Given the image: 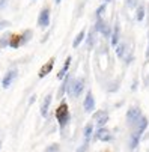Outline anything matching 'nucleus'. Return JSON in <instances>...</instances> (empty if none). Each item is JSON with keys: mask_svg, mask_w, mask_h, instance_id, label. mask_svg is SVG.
Masks as SVG:
<instances>
[{"mask_svg": "<svg viewBox=\"0 0 149 152\" xmlns=\"http://www.w3.org/2000/svg\"><path fill=\"white\" fill-rule=\"evenodd\" d=\"M0 146H2V142H0Z\"/></svg>", "mask_w": 149, "mask_h": 152, "instance_id": "nucleus-29", "label": "nucleus"}, {"mask_svg": "<svg viewBox=\"0 0 149 152\" xmlns=\"http://www.w3.org/2000/svg\"><path fill=\"white\" fill-rule=\"evenodd\" d=\"M45 152H59V145H51L45 149Z\"/></svg>", "mask_w": 149, "mask_h": 152, "instance_id": "nucleus-22", "label": "nucleus"}, {"mask_svg": "<svg viewBox=\"0 0 149 152\" xmlns=\"http://www.w3.org/2000/svg\"><path fill=\"white\" fill-rule=\"evenodd\" d=\"M104 11H105V5H101V6H99V8L96 9V17L99 18V17H101V14H102Z\"/></svg>", "mask_w": 149, "mask_h": 152, "instance_id": "nucleus-23", "label": "nucleus"}, {"mask_svg": "<svg viewBox=\"0 0 149 152\" xmlns=\"http://www.w3.org/2000/svg\"><path fill=\"white\" fill-rule=\"evenodd\" d=\"M148 56H149V51H148Z\"/></svg>", "mask_w": 149, "mask_h": 152, "instance_id": "nucleus-30", "label": "nucleus"}, {"mask_svg": "<svg viewBox=\"0 0 149 152\" xmlns=\"http://www.w3.org/2000/svg\"><path fill=\"white\" fill-rule=\"evenodd\" d=\"M105 2H110V0H105Z\"/></svg>", "mask_w": 149, "mask_h": 152, "instance_id": "nucleus-28", "label": "nucleus"}, {"mask_svg": "<svg viewBox=\"0 0 149 152\" xmlns=\"http://www.w3.org/2000/svg\"><path fill=\"white\" fill-rule=\"evenodd\" d=\"M116 53H118L119 57H122L123 53H125V44H119V45L116 47Z\"/></svg>", "mask_w": 149, "mask_h": 152, "instance_id": "nucleus-20", "label": "nucleus"}, {"mask_svg": "<svg viewBox=\"0 0 149 152\" xmlns=\"http://www.w3.org/2000/svg\"><path fill=\"white\" fill-rule=\"evenodd\" d=\"M119 42V26H115V32L112 35V45H118Z\"/></svg>", "mask_w": 149, "mask_h": 152, "instance_id": "nucleus-17", "label": "nucleus"}, {"mask_svg": "<svg viewBox=\"0 0 149 152\" xmlns=\"http://www.w3.org/2000/svg\"><path fill=\"white\" fill-rule=\"evenodd\" d=\"M68 86H69V91H68L69 95L77 98V96L81 95V92L84 89V80L83 78H77L75 81H72V84H68Z\"/></svg>", "mask_w": 149, "mask_h": 152, "instance_id": "nucleus-2", "label": "nucleus"}, {"mask_svg": "<svg viewBox=\"0 0 149 152\" xmlns=\"http://www.w3.org/2000/svg\"><path fill=\"white\" fill-rule=\"evenodd\" d=\"M95 139L96 140H101V142H110V140H113V136H112V133L109 131V129L99 128L98 131L95 133Z\"/></svg>", "mask_w": 149, "mask_h": 152, "instance_id": "nucleus-5", "label": "nucleus"}, {"mask_svg": "<svg viewBox=\"0 0 149 152\" xmlns=\"http://www.w3.org/2000/svg\"><path fill=\"white\" fill-rule=\"evenodd\" d=\"M84 110L86 112H92L93 108H95V99H93V95H92V92H88V95H86V98H84Z\"/></svg>", "mask_w": 149, "mask_h": 152, "instance_id": "nucleus-10", "label": "nucleus"}, {"mask_svg": "<svg viewBox=\"0 0 149 152\" xmlns=\"http://www.w3.org/2000/svg\"><path fill=\"white\" fill-rule=\"evenodd\" d=\"M23 42H26L24 35L23 36H21V35H11V38H9V47L11 48H18Z\"/></svg>", "mask_w": 149, "mask_h": 152, "instance_id": "nucleus-8", "label": "nucleus"}, {"mask_svg": "<svg viewBox=\"0 0 149 152\" xmlns=\"http://www.w3.org/2000/svg\"><path fill=\"white\" fill-rule=\"evenodd\" d=\"M53 66H54V59H50L47 63H44L42 65V68L39 69V78H44L45 75H48L50 72H51V69H53Z\"/></svg>", "mask_w": 149, "mask_h": 152, "instance_id": "nucleus-6", "label": "nucleus"}, {"mask_svg": "<svg viewBox=\"0 0 149 152\" xmlns=\"http://www.w3.org/2000/svg\"><path fill=\"white\" fill-rule=\"evenodd\" d=\"M140 118H142V112H140V108H137V107H133V108H130V110L126 112V121H128L130 125L137 124L140 121Z\"/></svg>", "mask_w": 149, "mask_h": 152, "instance_id": "nucleus-3", "label": "nucleus"}, {"mask_svg": "<svg viewBox=\"0 0 149 152\" xmlns=\"http://www.w3.org/2000/svg\"><path fill=\"white\" fill-rule=\"evenodd\" d=\"M93 121H96V125L98 126H102V125H105L107 124V121H109V113L107 112H96L95 115H93Z\"/></svg>", "mask_w": 149, "mask_h": 152, "instance_id": "nucleus-7", "label": "nucleus"}, {"mask_svg": "<svg viewBox=\"0 0 149 152\" xmlns=\"http://www.w3.org/2000/svg\"><path fill=\"white\" fill-rule=\"evenodd\" d=\"M95 30H96V32H101L104 36H110V27H109V24H105L101 18H98V21H96Z\"/></svg>", "mask_w": 149, "mask_h": 152, "instance_id": "nucleus-9", "label": "nucleus"}, {"mask_svg": "<svg viewBox=\"0 0 149 152\" xmlns=\"http://www.w3.org/2000/svg\"><path fill=\"white\" fill-rule=\"evenodd\" d=\"M54 2H56V3H60V0H54Z\"/></svg>", "mask_w": 149, "mask_h": 152, "instance_id": "nucleus-27", "label": "nucleus"}, {"mask_svg": "<svg viewBox=\"0 0 149 152\" xmlns=\"http://www.w3.org/2000/svg\"><path fill=\"white\" fill-rule=\"evenodd\" d=\"M15 75H17V71H8L6 72V75L3 77V80H2V86L6 89V88H9V86L12 84V81H14V78H15Z\"/></svg>", "mask_w": 149, "mask_h": 152, "instance_id": "nucleus-11", "label": "nucleus"}, {"mask_svg": "<svg viewBox=\"0 0 149 152\" xmlns=\"http://www.w3.org/2000/svg\"><path fill=\"white\" fill-rule=\"evenodd\" d=\"M92 129H93L92 124H88L86 126H84V139H86V143L89 142V139H91V136H92Z\"/></svg>", "mask_w": 149, "mask_h": 152, "instance_id": "nucleus-16", "label": "nucleus"}, {"mask_svg": "<svg viewBox=\"0 0 149 152\" xmlns=\"http://www.w3.org/2000/svg\"><path fill=\"white\" fill-rule=\"evenodd\" d=\"M84 36H86V30L83 29V30H81V32H80V33L75 36V39H74V44H72V47H74V48H77V47L81 44V41L84 39Z\"/></svg>", "mask_w": 149, "mask_h": 152, "instance_id": "nucleus-15", "label": "nucleus"}, {"mask_svg": "<svg viewBox=\"0 0 149 152\" xmlns=\"http://www.w3.org/2000/svg\"><path fill=\"white\" fill-rule=\"evenodd\" d=\"M38 24L41 26V27H47L48 24H50V9H42L41 11V14H39V17H38Z\"/></svg>", "mask_w": 149, "mask_h": 152, "instance_id": "nucleus-4", "label": "nucleus"}, {"mask_svg": "<svg viewBox=\"0 0 149 152\" xmlns=\"http://www.w3.org/2000/svg\"><path fill=\"white\" fill-rule=\"evenodd\" d=\"M9 38H11V35H5V36L2 38V41H0V47L8 45V44H9Z\"/></svg>", "mask_w": 149, "mask_h": 152, "instance_id": "nucleus-21", "label": "nucleus"}, {"mask_svg": "<svg viewBox=\"0 0 149 152\" xmlns=\"http://www.w3.org/2000/svg\"><path fill=\"white\" fill-rule=\"evenodd\" d=\"M51 99H53L51 95H47V96H45L44 102H42V105H41V115H42V116H47V115H48V107H50V104H51Z\"/></svg>", "mask_w": 149, "mask_h": 152, "instance_id": "nucleus-12", "label": "nucleus"}, {"mask_svg": "<svg viewBox=\"0 0 149 152\" xmlns=\"http://www.w3.org/2000/svg\"><path fill=\"white\" fill-rule=\"evenodd\" d=\"M88 47H89V48L93 47V33H91L89 38H88Z\"/></svg>", "mask_w": 149, "mask_h": 152, "instance_id": "nucleus-24", "label": "nucleus"}, {"mask_svg": "<svg viewBox=\"0 0 149 152\" xmlns=\"http://www.w3.org/2000/svg\"><path fill=\"white\" fill-rule=\"evenodd\" d=\"M142 134H143V133L137 131V129L131 134V140H130V148H131V149H136V148H137V145H139V142H140Z\"/></svg>", "mask_w": 149, "mask_h": 152, "instance_id": "nucleus-13", "label": "nucleus"}, {"mask_svg": "<svg viewBox=\"0 0 149 152\" xmlns=\"http://www.w3.org/2000/svg\"><path fill=\"white\" fill-rule=\"evenodd\" d=\"M143 17H145V6H143V5H140V6H139V9H137V15H136V18H137V21H142V20H143Z\"/></svg>", "mask_w": 149, "mask_h": 152, "instance_id": "nucleus-19", "label": "nucleus"}, {"mask_svg": "<svg viewBox=\"0 0 149 152\" xmlns=\"http://www.w3.org/2000/svg\"><path fill=\"white\" fill-rule=\"evenodd\" d=\"M128 6H130V8L136 6V0H128Z\"/></svg>", "mask_w": 149, "mask_h": 152, "instance_id": "nucleus-25", "label": "nucleus"}, {"mask_svg": "<svg viewBox=\"0 0 149 152\" xmlns=\"http://www.w3.org/2000/svg\"><path fill=\"white\" fill-rule=\"evenodd\" d=\"M69 81H71V78H69V77H66V78H65V81H63V84H62V88L59 89V96H62L63 94H65V91H66V88H68Z\"/></svg>", "mask_w": 149, "mask_h": 152, "instance_id": "nucleus-18", "label": "nucleus"}, {"mask_svg": "<svg viewBox=\"0 0 149 152\" xmlns=\"http://www.w3.org/2000/svg\"><path fill=\"white\" fill-rule=\"evenodd\" d=\"M71 56H68L66 57V60H65V63H63V68L60 69V72L57 74V78L59 80H62V78H65V75H66V72H68V69H69V63H71Z\"/></svg>", "mask_w": 149, "mask_h": 152, "instance_id": "nucleus-14", "label": "nucleus"}, {"mask_svg": "<svg viewBox=\"0 0 149 152\" xmlns=\"http://www.w3.org/2000/svg\"><path fill=\"white\" fill-rule=\"evenodd\" d=\"M71 115H69V108H68V104L66 102H62L59 107H57V110H56V119L59 122L60 126H65L69 121Z\"/></svg>", "mask_w": 149, "mask_h": 152, "instance_id": "nucleus-1", "label": "nucleus"}, {"mask_svg": "<svg viewBox=\"0 0 149 152\" xmlns=\"http://www.w3.org/2000/svg\"><path fill=\"white\" fill-rule=\"evenodd\" d=\"M3 3H5V0H0V6H2Z\"/></svg>", "mask_w": 149, "mask_h": 152, "instance_id": "nucleus-26", "label": "nucleus"}]
</instances>
